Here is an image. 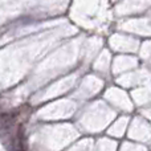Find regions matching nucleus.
Segmentation results:
<instances>
[{
    "label": "nucleus",
    "mask_w": 151,
    "mask_h": 151,
    "mask_svg": "<svg viewBox=\"0 0 151 151\" xmlns=\"http://www.w3.org/2000/svg\"><path fill=\"white\" fill-rule=\"evenodd\" d=\"M17 146L20 151H25V135H24V127L20 126L17 131Z\"/></svg>",
    "instance_id": "obj_1"
}]
</instances>
